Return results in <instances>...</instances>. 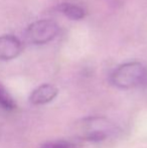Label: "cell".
I'll return each mask as SVG.
<instances>
[{"label":"cell","mask_w":147,"mask_h":148,"mask_svg":"<svg viewBox=\"0 0 147 148\" xmlns=\"http://www.w3.org/2000/svg\"><path fill=\"white\" fill-rule=\"evenodd\" d=\"M115 132V125L109 119L99 116L83 118L75 123L74 133L86 141H103Z\"/></svg>","instance_id":"obj_1"},{"label":"cell","mask_w":147,"mask_h":148,"mask_svg":"<svg viewBox=\"0 0 147 148\" xmlns=\"http://www.w3.org/2000/svg\"><path fill=\"white\" fill-rule=\"evenodd\" d=\"M147 71L145 66L138 62L122 64L114 70L111 75V82L119 89H131L145 82Z\"/></svg>","instance_id":"obj_2"},{"label":"cell","mask_w":147,"mask_h":148,"mask_svg":"<svg viewBox=\"0 0 147 148\" xmlns=\"http://www.w3.org/2000/svg\"><path fill=\"white\" fill-rule=\"evenodd\" d=\"M59 31V28L55 21L40 19L28 25L25 31V38L32 45H44L53 40Z\"/></svg>","instance_id":"obj_3"},{"label":"cell","mask_w":147,"mask_h":148,"mask_svg":"<svg viewBox=\"0 0 147 148\" xmlns=\"http://www.w3.org/2000/svg\"><path fill=\"white\" fill-rule=\"evenodd\" d=\"M0 108L6 111H12L16 108L15 101L2 85H0Z\"/></svg>","instance_id":"obj_7"},{"label":"cell","mask_w":147,"mask_h":148,"mask_svg":"<svg viewBox=\"0 0 147 148\" xmlns=\"http://www.w3.org/2000/svg\"><path fill=\"white\" fill-rule=\"evenodd\" d=\"M146 82H147V79H146Z\"/></svg>","instance_id":"obj_9"},{"label":"cell","mask_w":147,"mask_h":148,"mask_svg":"<svg viewBox=\"0 0 147 148\" xmlns=\"http://www.w3.org/2000/svg\"><path fill=\"white\" fill-rule=\"evenodd\" d=\"M74 147L75 146L71 142L61 140V141H53V142L45 143L40 148H74Z\"/></svg>","instance_id":"obj_8"},{"label":"cell","mask_w":147,"mask_h":148,"mask_svg":"<svg viewBox=\"0 0 147 148\" xmlns=\"http://www.w3.org/2000/svg\"><path fill=\"white\" fill-rule=\"evenodd\" d=\"M57 10L73 20H80L85 17V10L82 7L69 2H65L57 5Z\"/></svg>","instance_id":"obj_6"},{"label":"cell","mask_w":147,"mask_h":148,"mask_svg":"<svg viewBox=\"0 0 147 148\" xmlns=\"http://www.w3.org/2000/svg\"><path fill=\"white\" fill-rule=\"evenodd\" d=\"M22 51V43L16 36L5 34L0 36V60H10L17 58Z\"/></svg>","instance_id":"obj_4"},{"label":"cell","mask_w":147,"mask_h":148,"mask_svg":"<svg viewBox=\"0 0 147 148\" xmlns=\"http://www.w3.org/2000/svg\"><path fill=\"white\" fill-rule=\"evenodd\" d=\"M59 90L53 85L44 84L37 87L30 94L29 101L34 105H43L51 102L57 96Z\"/></svg>","instance_id":"obj_5"}]
</instances>
